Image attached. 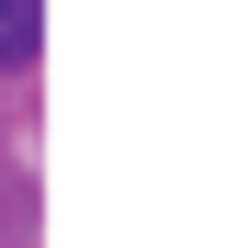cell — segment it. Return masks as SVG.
<instances>
[{
	"instance_id": "obj_1",
	"label": "cell",
	"mask_w": 248,
	"mask_h": 248,
	"mask_svg": "<svg viewBox=\"0 0 248 248\" xmlns=\"http://www.w3.org/2000/svg\"><path fill=\"white\" fill-rule=\"evenodd\" d=\"M46 46V0H0V68H23Z\"/></svg>"
}]
</instances>
